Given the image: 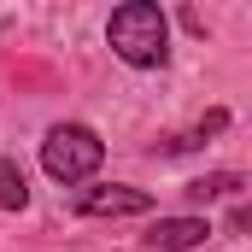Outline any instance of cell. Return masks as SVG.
Returning <instances> with one entry per match:
<instances>
[{
	"label": "cell",
	"instance_id": "6da1fadb",
	"mask_svg": "<svg viewBox=\"0 0 252 252\" xmlns=\"http://www.w3.org/2000/svg\"><path fill=\"white\" fill-rule=\"evenodd\" d=\"M106 41H112V53L135 70H153V64L170 59V24H164V12L153 6V0H129L112 12V24H106Z\"/></svg>",
	"mask_w": 252,
	"mask_h": 252
},
{
	"label": "cell",
	"instance_id": "7a4b0ae2",
	"mask_svg": "<svg viewBox=\"0 0 252 252\" xmlns=\"http://www.w3.org/2000/svg\"><path fill=\"white\" fill-rule=\"evenodd\" d=\"M100 158H106V141L88 124H53L47 141H41V164H47V176L64 182V188L70 182H88L100 170Z\"/></svg>",
	"mask_w": 252,
	"mask_h": 252
},
{
	"label": "cell",
	"instance_id": "3957f363",
	"mask_svg": "<svg viewBox=\"0 0 252 252\" xmlns=\"http://www.w3.org/2000/svg\"><path fill=\"white\" fill-rule=\"evenodd\" d=\"M76 211H82V217H135V211H153V193L147 188H124V182H112V188H82L76 193Z\"/></svg>",
	"mask_w": 252,
	"mask_h": 252
},
{
	"label": "cell",
	"instance_id": "277c9868",
	"mask_svg": "<svg viewBox=\"0 0 252 252\" xmlns=\"http://www.w3.org/2000/svg\"><path fill=\"white\" fill-rule=\"evenodd\" d=\"M211 229H205V217H158L147 235H141V247L147 252H188V247H199Z\"/></svg>",
	"mask_w": 252,
	"mask_h": 252
},
{
	"label": "cell",
	"instance_id": "5b68a950",
	"mask_svg": "<svg viewBox=\"0 0 252 252\" xmlns=\"http://www.w3.org/2000/svg\"><path fill=\"white\" fill-rule=\"evenodd\" d=\"M247 188V176H235V170H217V176H199V182H188V199H229V193Z\"/></svg>",
	"mask_w": 252,
	"mask_h": 252
},
{
	"label": "cell",
	"instance_id": "8992f818",
	"mask_svg": "<svg viewBox=\"0 0 252 252\" xmlns=\"http://www.w3.org/2000/svg\"><path fill=\"white\" fill-rule=\"evenodd\" d=\"M30 205V182L12 158H0V211H24Z\"/></svg>",
	"mask_w": 252,
	"mask_h": 252
}]
</instances>
